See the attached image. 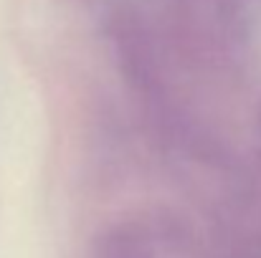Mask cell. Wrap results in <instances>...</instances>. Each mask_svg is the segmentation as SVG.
<instances>
[{
    "instance_id": "1",
    "label": "cell",
    "mask_w": 261,
    "mask_h": 258,
    "mask_svg": "<svg viewBox=\"0 0 261 258\" xmlns=\"http://www.w3.org/2000/svg\"><path fill=\"white\" fill-rule=\"evenodd\" d=\"M107 36L119 74L124 76L129 89L155 101V96H160L163 91V74L158 51L152 46V36L140 13L129 5L112 8L107 18Z\"/></svg>"
},
{
    "instance_id": "2",
    "label": "cell",
    "mask_w": 261,
    "mask_h": 258,
    "mask_svg": "<svg viewBox=\"0 0 261 258\" xmlns=\"http://www.w3.org/2000/svg\"><path fill=\"white\" fill-rule=\"evenodd\" d=\"M91 258H158V241L142 220H119L94 238Z\"/></svg>"
}]
</instances>
